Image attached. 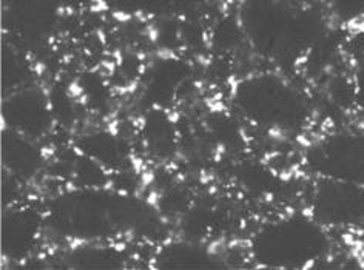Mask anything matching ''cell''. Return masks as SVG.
Here are the masks:
<instances>
[{
	"label": "cell",
	"mask_w": 364,
	"mask_h": 270,
	"mask_svg": "<svg viewBox=\"0 0 364 270\" xmlns=\"http://www.w3.org/2000/svg\"><path fill=\"white\" fill-rule=\"evenodd\" d=\"M4 127L39 141L53 129V108L41 88L25 85L4 96Z\"/></svg>",
	"instance_id": "ba28073f"
},
{
	"label": "cell",
	"mask_w": 364,
	"mask_h": 270,
	"mask_svg": "<svg viewBox=\"0 0 364 270\" xmlns=\"http://www.w3.org/2000/svg\"><path fill=\"white\" fill-rule=\"evenodd\" d=\"M2 164L4 172L19 181L31 179L43 164V151L38 141L4 127L2 130Z\"/></svg>",
	"instance_id": "30bf717a"
},
{
	"label": "cell",
	"mask_w": 364,
	"mask_h": 270,
	"mask_svg": "<svg viewBox=\"0 0 364 270\" xmlns=\"http://www.w3.org/2000/svg\"><path fill=\"white\" fill-rule=\"evenodd\" d=\"M304 168L315 179L364 185V133L341 130L309 144Z\"/></svg>",
	"instance_id": "5b68a950"
},
{
	"label": "cell",
	"mask_w": 364,
	"mask_h": 270,
	"mask_svg": "<svg viewBox=\"0 0 364 270\" xmlns=\"http://www.w3.org/2000/svg\"><path fill=\"white\" fill-rule=\"evenodd\" d=\"M250 258L261 267L309 269L331 252L329 230L309 213L264 224L250 239Z\"/></svg>",
	"instance_id": "277c9868"
},
{
	"label": "cell",
	"mask_w": 364,
	"mask_h": 270,
	"mask_svg": "<svg viewBox=\"0 0 364 270\" xmlns=\"http://www.w3.org/2000/svg\"><path fill=\"white\" fill-rule=\"evenodd\" d=\"M113 2L132 13L159 14L175 10V8L187 4V0H113Z\"/></svg>",
	"instance_id": "5bb4252c"
},
{
	"label": "cell",
	"mask_w": 364,
	"mask_h": 270,
	"mask_svg": "<svg viewBox=\"0 0 364 270\" xmlns=\"http://www.w3.org/2000/svg\"><path fill=\"white\" fill-rule=\"evenodd\" d=\"M306 213L327 230L364 227V185L315 179Z\"/></svg>",
	"instance_id": "8992f818"
},
{
	"label": "cell",
	"mask_w": 364,
	"mask_h": 270,
	"mask_svg": "<svg viewBox=\"0 0 364 270\" xmlns=\"http://www.w3.org/2000/svg\"><path fill=\"white\" fill-rule=\"evenodd\" d=\"M350 99L352 104L364 113V47L355 59L350 79Z\"/></svg>",
	"instance_id": "2e32d148"
},
{
	"label": "cell",
	"mask_w": 364,
	"mask_h": 270,
	"mask_svg": "<svg viewBox=\"0 0 364 270\" xmlns=\"http://www.w3.org/2000/svg\"><path fill=\"white\" fill-rule=\"evenodd\" d=\"M144 139L149 150L156 155H171L175 151L176 131L164 112L154 110L151 118L147 119Z\"/></svg>",
	"instance_id": "8fae6325"
},
{
	"label": "cell",
	"mask_w": 364,
	"mask_h": 270,
	"mask_svg": "<svg viewBox=\"0 0 364 270\" xmlns=\"http://www.w3.org/2000/svg\"><path fill=\"white\" fill-rule=\"evenodd\" d=\"M23 48L17 47L8 40V47L4 48V92L6 94L28 85L30 67L28 62L22 56Z\"/></svg>",
	"instance_id": "7c38bea8"
},
{
	"label": "cell",
	"mask_w": 364,
	"mask_h": 270,
	"mask_svg": "<svg viewBox=\"0 0 364 270\" xmlns=\"http://www.w3.org/2000/svg\"><path fill=\"white\" fill-rule=\"evenodd\" d=\"M363 233H364V227H363Z\"/></svg>",
	"instance_id": "ac0fdd59"
},
{
	"label": "cell",
	"mask_w": 364,
	"mask_h": 270,
	"mask_svg": "<svg viewBox=\"0 0 364 270\" xmlns=\"http://www.w3.org/2000/svg\"><path fill=\"white\" fill-rule=\"evenodd\" d=\"M58 0H6L4 26L10 42L33 48L47 42L59 22Z\"/></svg>",
	"instance_id": "52a82bcc"
},
{
	"label": "cell",
	"mask_w": 364,
	"mask_h": 270,
	"mask_svg": "<svg viewBox=\"0 0 364 270\" xmlns=\"http://www.w3.org/2000/svg\"><path fill=\"white\" fill-rule=\"evenodd\" d=\"M159 267H210L212 259L193 246H170L162 252Z\"/></svg>",
	"instance_id": "4fadbf2b"
},
{
	"label": "cell",
	"mask_w": 364,
	"mask_h": 270,
	"mask_svg": "<svg viewBox=\"0 0 364 270\" xmlns=\"http://www.w3.org/2000/svg\"><path fill=\"white\" fill-rule=\"evenodd\" d=\"M141 213L139 204L130 196L85 187L59 196L48 216L60 235L82 244H96L134 229Z\"/></svg>",
	"instance_id": "3957f363"
},
{
	"label": "cell",
	"mask_w": 364,
	"mask_h": 270,
	"mask_svg": "<svg viewBox=\"0 0 364 270\" xmlns=\"http://www.w3.org/2000/svg\"><path fill=\"white\" fill-rule=\"evenodd\" d=\"M60 6H68V8H85L90 4H93L95 0H58Z\"/></svg>",
	"instance_id": "e0dca14e"
},
{
	"label": "cell",
	"mask_w": 364,
	"mask_h": 270,
	"mask_svg": "<svg viewBox=\"0 0 364 270\" xmlns=\"http://www.w3.org/2000/svg\"><path fill=\"white\" fill-rule=\"evenodd\" d=\"M235 25L257 56L281 68L301 65L329 33L314 0H238Z\"/></svg>",
	"instance_id": "6da1fadb"
},
{
	"label": "cell",
	"mask_w": 364,
	"mask_h": 270,
	"mask_svg": "<svg viewBox=\"0 0 364 270\" xmlns=\"http://www.w3.org/2000/svg\"><path fill=\"white\" fill-rule=\"evenodd\" d=\"M329 10L340 22H355L364 17V0H331Z\"/></svg>",
	"instance_id": "9a60e30c"
},
{
	"label": "cell",
	"mask_w": 364,
	"mask_h": 270,
	"mask_svg": "<svg viewBox=\"0 0 364 270\" xmlns=\"http://www.w3.org/2000/svg\"><path fill=\"white\" fill-rule=\"evenodd\" d=\"M43 215L31 205L5 207L2 220V252L6 259L21 261L36 247L43 226Z\"/></svg>",
	"instance_id": "9c48e42d"
},
{
	"label": "cell",
	"mask_w": 364,
	"mask_h": 270,
	"mask_svg": "<svg viewBox=\"0 0 364 270\" xmlns=\"http://www.w3.org/2000/svg\"><path fill=\"white\" fill-rule=\"evenodd\" d=\"M230 105L244 122L279 136L303 133L314 119L311 99L279 70L236 79L230 87Z\"/></svg>",
	"instance_id": "7a4b0ae2"
}]
</instances>
